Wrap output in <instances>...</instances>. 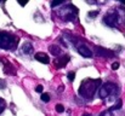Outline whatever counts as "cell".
Here are the masks:
<instances>
[{
  "label": "cell",
  "instance_id": "6da1fadb",
  "mask_svg": "<svg viewBox=\"0 0 125 116\" xmlns=\"http://www.w3.org/2000/svg\"><path fill=\"white\" fill-rule=\"evenodd\" d=\"M101 82H102L101 79H96V80L86 79V80H84L79 87V94L83 98H87V99L92 98L94 94L96 93L97 88L101 87Z\"/></svg>",
  "mask_w": 125,
  "mask_h": 116
},
{
  "label": "cell",
  "instance_id": "7a4b0ae2",
  "mask_svg": "<svg viewBox=\"0 0 125 116\" xmlns=\"http://www.w3.org/2000/svg\"><path fill=\"white\" fill-rule=\"evenodd\" d=\"M103 22L108 27H117L118 24L125 23V11L122 9H112L103 17Z\"/></svg>",
  "mask_w": 125,
  "mask_h": 116
},
{
  "label": "cell",
  "instance_id": "3957f363",
  "mask_svg": "<svg viewBox=\"0 0 125 116\" xmlns=\"http://www.w3.org/2000/svg\"><path fill=\"white\" fill-rule=\"evenodd\" d=\"M119 93V88L115 83L113 82H106L100 87L98 94L101 99H106L107 97H115Z\"/></svg>",
  "mask_w": 125,
  "mask_h": 116
},
{
  "label": "cell",
  "instance_id": "277c9868",
  "mask_svg": "<svg viewBox=\"0 0 125 116\" xmlns=\"http://www.w3.org/2000/svg\"><path fill=\"white\" fill-rule=\"evenodd\" d=\"M78 15V9L72 5V4H67L64 5L60 11H58V16L63 19V21H74L77 18Z\"/></svg>",
  "mask_w": 125,
  "mask_h": 116
},
{
  "label": "cell",
  "instance_id": "5b68a950",
  "mask_svg": "<svg viewBox=\"0 0 125 116\" xmlns=\"http://www.w3.org/2000/svg\"><path fill=\"white\" fill-rule=\"evenodd\" d=\"M18 38L13 36L9 33H0V48L4 50H12L17 46Z\"/></svg>",
  "mask_w": 125,
  "mask_h": 116
},
{
  "label": "cell",
  "instance_id": "8992f818",
  "mask_svg": "<svg viewBox=\"0 0 125 116\" xmlns=\"http://www.w3.org/2000/svg\"><path fill=\"white\" fill-rule=\"evenodd\" d=\"M69 62V56H61V57H57V58H55V61H53V64H55V67L57 68V69H61V68H63L67 63Z\"/></svg>",
  "mask_w": 125,
  "mask_h": 116
},
{
  "label": "cell",
  "instance_id": "52a82bcc",
  "mask_svg": "<svg viewBox=\"0 0 125 116\" xmlns=\"http://www.w3.org/2000/svg\"><path fill=\"white\" fill-rule=\"evenodd\" d=\"M78 52H79V54H82L85 58H90V57H92V54H94L92 51H91L87 46H85V45L78 46Z\"/></svg>",
  "mask_w": 125,
  "mask_h": 116
},
{
  "label": "cell",
  "instance_id": "ba28073f",
  "mask_svg": "<svg viewBox=\"0 0 125 116\" xmlns=\"http://www.w3.org/2000/svg\"><path fill=\"white\" fill-rule=\"evenodd\" d=\"M34 58H35L38 62L42 63V64H49V63H50V58H49V56H47L45 52H38V53H35Z\"/></svg>",
  "mask_w": 125,
  "mask_h": 116
},
{
  "label": "cell",
  "instance_id": "9c48e42d",
  "mask_svg": "<svg viewBox=\"0 0 125 116\" xmlns=\"http://www.w3.org/2000/svg\"><path fill=\"white\" fill-rule=\"evenodd\" d=\"M96 54L101 56V57H109V56H112V52L108 50H104L102 47H96Z\"/></svg>",
  "mask_w": 125,
  "mask_h": 116
},
{
  "label": "cell",
  "instance_id": "30bf717a",
  "mask_svg": "<svg viewBox=\"0 0 125 116\" xmlns=\"http://www.w3.org/2000/svg\"><path fill=\"white\" fill-rule=\"evenodd\" d=\"M33 45L31 44V42H26L23 46H22V52L23 53H26V54H31V53H33Z\"/></svg>",
  "mask_w": 125,
  "mask_h": 116
},
{
  "label": "cell",
  "instance_id": "8fae6325",
  "mask_svg": "<svg viewBox=\"0 0 125 116\" xmlns=\"http://www.w3.org/2000/svg\"><path fill=\"white\" fill-rule=\"evenodd\" d=\"M49 50H50V52H51L53 56H58V54L61 53V48H60L58 46H56V45H51Z\"/></svg>",
  "mask_w": 125,
  "mask_h": 116
},
{
  "label": "cell",
  "instance_id": "7c38bea8",
  "mask_svg": "<svg viewBox=\"0 0 125 116\" xmlns=\"http://www.w3.org/2000/svg\"><path fill=\"white\" fill-rule=\"evenodd\" d=\"M122 105H123V100H122V99H118V100H117V103H115L111 109H112V110H119V109L122 108Z\"/></svg>",
  "mask_w": 125,
  "mask_h": 116
},
{
  "label": "cell",
  "instance_id": "4fadbf2b",
  "mask_svg": "<svg viewBox=\"0 0 125 116\" xmlns=\"http://www.w3.org/2000/svg\"><path fill=\"white\" fill-rule=\"evenodd\" d=\"M42 102H45V103H47V102H50V94L49 93H42Z\"/></svg>",
  "mask_w": 125,
  "mask_h": 116
},
{
  "label": "cell",
  "instance_id": "5bb4252c",
  "mask_svg": "<svg viewBox=\"0 0 125 116\" xmlns=\"http://www.w3.org/2000/svg\"><path fill=\"white\" fill-rule=\"evenodd\" d=\"M112 109H107V110H104L103 113H101V115L100 116H113V114H112Z\"/></svg>",
  "mask_w": 125,
  "mask_h": 116
},
{
  "label": "cell",
  "instance_id": "9a60e30c",
  "mask_svg": "<svg viewBox=\"0 0 125 116\" xmlns=\"http://www.w3.org/2000/svg\"><path fill=\"white\" fill-rule=\"evenodd\" d=\"M56 111L60 113V114L63 113V111H64V107H63L62 104H57V105H56Z\"/></svg>",
  "mask_w": 125,
  "mask_h": 116
},
{
  "label": "cell",
  "instance_id": "2e32d148",
  "mask_svg": "<svg viewBox=\"0 0 125 116\" xmlns=\"http://www.w3.org/2000/svg\"><path fill=\"white\" fill-rule=\"evenodd\" d=\"M67 77H68L69 81H73V80L75 79V73H74V71H69L68 75H67Z\"/></svg>",
  "mask_w": 125,
  "mask_h": 116
},
{
  "label": "cell",
  "instance_id": "e0dca14e",
  "mask_svg": "<svg viewBox=\"0 0 125 116\" xmlns=\"http://www.w3.org/2000/svg\"><path fill=\"white\" fill-rule=\"evenodd\" d=\"M60 5H64L63 1H52L51 2V7H56V6H60Z\"/></svg>",
  "mask_w": 125,
  "mask_h": 116
},
{
  "label": "cell",
  "instance_id": "ac0fdd59",
  "mask_svg": "<svg viewBox=\"0 0 125 116\" xmlns=\"http://www.w3.org/2000/svg\"><path fill=\"white\" fill-rule=\"evenodd\" d=\"M98 15V11H91L89 12V17H96Z\"/></svg>",
  "mask_w": 125,
  "mask_h": 116
},
{
  "label": "cell",
  "instance_id": "d6986e66",
  "mask_svg": "<svg viewBox=\"0 0 125 116\" xmlns=\"http://www.w3.org/2000/svg\"><path fill=\"white\" fill-rule=\"evenodd\" d=\"M118 68H119V63H118V62H114V63L112 64V69H113V70H117Z\"/></svg>",
  "mask_w": 125,
  "mask_h": 116
},
{
  "label": "cell",
  "instance_id": "ffe728a7",
  "mask_svg": "<svg viewBox=\"0 0 125 116\" xmlns=\"http://www.w3.org/2000/svg\"><path fill=\"white\" fill-rule=\"evenodd\" d=\"M35 92H38V93H42V85H39V86H37V87H35Z\"/></svg>",
  "mask_w": 125,
  "mask_h": 116
},
{
  "label": "cell",
  "instance_id": "44dd1931",
  "mask_svg": "<svg viewBox=\"0 0 125 116\" xmlns=\"http://www.w3.org/2000/svg\"><path fill=\"white\" fill-rule=\"evenodd\" d=\"M5 86H6L5 81L4 80H0V88H5Z\"/></svg>",
  "mask_w": 125,
  "mask_h": 116
},
{
  "label": "cell",
  "instance_id": "7402d4cb",
  "mask_svg": "<svg viewBox=\"0 0 125 116\" xmlns=\"http://www.w3.org/2000/svg\"><path fill=\"white\" fill-rule=\"evenodd\" d=\"M2 110H4V107H0V113H1Z\"/></svg>",
  "mask_w": 125,
  "mask_h": 116
},
{
  "label": "cell",
  "instance_id": "603a6c76",
  "mask_svg": "<svg viewBox=\"0 0 125 116\" xmlns=\"http://www.w3.org/2000/svg\"><path fill=\"white\" fill-rule=\"evenodd\" d=\"M83 116H91V115H90V114H84Z\"/></svg>",
  "mask_w": 125,
  "mask_h": 116
}]
</instances>
